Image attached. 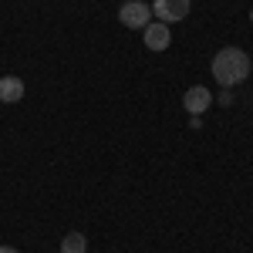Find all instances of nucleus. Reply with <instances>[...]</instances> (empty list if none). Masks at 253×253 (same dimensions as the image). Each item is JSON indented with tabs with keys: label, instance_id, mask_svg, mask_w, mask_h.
I'll return each mask as SVG.
<instances>
[{
	"label": "nucleus",
	"instance_id": "f257e3e1",
	"mask_svg": "<svg viewBox=\"0 0 253 253\" xmlns=\"http://www.w3.org/2000/svg\"><path fill=\"white\" fill-rule=\"evenodd\" d=\"M250 54L243 51V47H223V51H216L213 64H210V71H213L216 84H223V88H236V84H243V81L250 78Z\"/></svg>",
	"mask_w": 253,
	"mask_h": 253
},
{
	"label": "nucleus",
	"instance_id": "f03ea898",
	"mask_svg": "<svg viewBox=\"0 0 253 253\" xmlns=\"http://www.w3.org/2000/svg\"><path fill=\"white\" fill-rule=\"evenodd\" d=\"M118 20H122V27H128V31H145L149 24H152V3H145V0H125L122 7H118Z\"/></svg>",
	"mask_w": 253,
	"mask_h": 253
},
{
	"label": "nucleus",
	"instance_id": "7ed1b4c3",
	"mask_svg": "<svg viewBox=\"0 0 253 253\" xmlns=\"http://www.w3.org/2000/svg\"><path fill=\"white\" fill-rule=\"evenodd\" d=\"M193 0H152V17L162 24H179L189 17Z\"/></svg>",
	"mask_w": 253,
	"mask_h": 253
},
{
	"label": "nucleus",
	"instance_id": "20e7f679",
	"mask_svg": "<svg viewBox=\"0 0 253 253\" xmlns=\"http://www.w3.org/2000/svg\"><path fill=\"white\" fill-rule=\"evenodd\" d=\"M210 105H213V91H210L206 84H193V88H186V95H182V108H186L189 115H203V112H210Z\"/></svg>",
	"mask_w": 253,
	"mask_h": 253
},
{
	"label": "nucleus",
	"instance_id": "39448f33",
	"mask_svg": "<svg viewBox=\"0 0 253 253\" xmlns=\"http://www.w3.org/2000/svg\"><path fill=\"white\" fill-rule=\"evenodd\" d=\"M142 41H145V47H149V51H166V47L172 44V31H169V24L152 20V24L142 31Z\"/></svg>",
	"mask_w": 253,
	"mask_h": 253
},
{
	"label": "nucleus",
	"instance_id": "423d86ee",
	"mask_svg": "<svg viewBox=\"0 0 253 253\" xmlns=\"http://www.w3.org/2000/svg\"><path fill=\"white\" fill-rule=\"evenodd\" d=\"M24 81L17 78V75H3L0 78V101L3 105H17V101H24Z\"/></svg>",
	"mask_w": 253,
	"mask_h": 253
},
{
	"label": "nucleus",
	"instance_id": "0eeeda50",
	"mask_svg": "<svg viewBox=\"0 0 253 253\" xmlns=\"http://www.w3.org/2000/svg\"><path fill=\"white\" fill-rule=\"evenodd\" d=\"M61 253H88V236L71 230V233L61 240Z\"/></svg>",
	"mask_w": 253,
	"mask_h": 253
},
{
	"label": "nucleus",
	"instance_id": "6e6552de",
	"mask_svg": "<svg viewBox=\"0 0 253 253\" xmlns=\"http://www.w3.org/2000/svg\"><path fill=\"white\" fill-rule=\"evenodd\" d=\"M213 101H219L223 108H230V105H233V88H223V91H219V98H213Z\"/></svg>",
	"mask_w": 253,
	"mask_h": 253
},
{
	"label": "nucleus",
	"instance_id": "1a4fd4ad",
	"mask_svg": "<svg viewBox=\"0 0 253 253\" xmlns=\"http://www.w3.org/2000/svg\"><path fill=\"white\" fill-rule=\"evenodd\" d=\"M189 128H203V115H189Z\"/></svg>",
	"mask_w": 253,
	"mask_h": 253
},
{
	"label": "nucleus",
	"instance_id": "9d476101",
	"mask_svg": "<svg viewBox=\"0 0 253 253\" xmlns=\"http://www.w3.org/2000/svg\"><path fill=\"white\" fill-rule=\"evenodd\" d=\"M0 253H20V250H14V247H0Z\"/></svg>",
	"mask_w": 253,
	"mask_h": 253
},
{
	"label": "nucleus",
	"instance_id": "9b49d317",
	"mask_svg": "<svg viewBox=\"0 0 253 253\" xmlns=\"http://www.w3.org/2000/svg\"><path fill=\"white\" fill-rule=\"evenodd\" d=\"M250 24H253V7H250Z\"/></svg>",
	"mask_w": 253,
	"mask_h": 253
}]
</instances>
